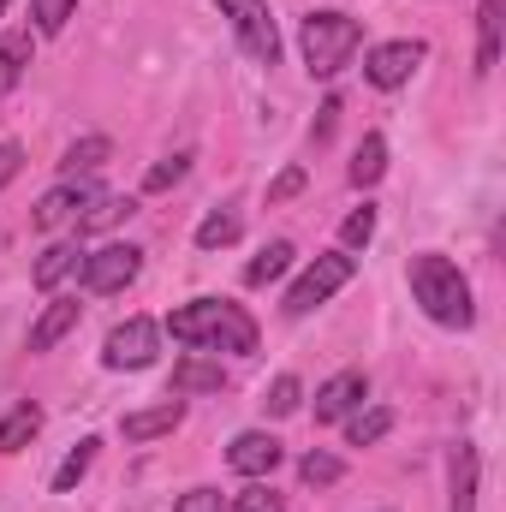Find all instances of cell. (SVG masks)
<instances>
[{"instance_id":"6da1fadb","label":"cell","mask_w":506,"mask_h":512,"mask_svg":"<svg viewBox=\"0 0 506 512\" xmlns=\"http://www.w3.org/2000/svg\"><path fill=\"white\" fill-rule=\"evenodd\" d=\"M167 334L197 352H239V358L256 352V322L227 298H191L185 310L167 316Z\"/></svg>"},{"instance_id":"7a4b0ae2","label":"cell","mask_w":506,"mask_h":512,"mask_svg":"<svg viewBox=\"0 0 506 512\" xmlns=\"http://www.w3.org/2000/svg\"><path fill=\"white\" fill-rule=\"evenodd\" d=\"M411 298L423 304V316L435 328H471L477 304H471V280L459 274V262H447L441 251L411 256Z\"/></svg>"},{"instance_id":"3957f363","label":"cell","mask_w":506,"mask_h":512,"mask_svg":"<svg viewBox=\"0 0 506 512\" xmlns=\"http://www.w3.org/2000/svg\"><path fill=\"white\" fill-rule=\"evenodd\" d=\"M298 48H304L310 78H334V72H346L352 54L364 48V24L346 18V12H310L304 30H298Z\"/></svg>"},{"instance_id":"277c9868","label":"cell","mask_w":506,"mask_h":512,"mask_svg":"<svg viewBox=\"0 0 506 512\" xmlns=\"http://www.w3.org/2000/svg\"><path fill=\"white\" fill-rule=\"evenodd\" d=\"M352 274H358V256H346V251L316 256V262H310V268H304V274L292 280V292H286V304H280V310H286V316L298 322V316L322 310V304H328V298H334V292H340V286L352 280Z\"/></svg>"},{"instance_id":"5b68a950","label":"cell","mask_w":506,"mask_h":512,"mask_svg":"<svg viewBox=\"0 0 506 512\" xmlns=\"http://www.w3.org/2000/svg\"><path fill=\"white\" fill-rule=\"evenodd\" d=\"M209 6L233 24L239 48L251 54L256 66H280V24H274L268 0H209Z\"/></svg>"},{"instance_id":"8992f818","label":"cell","mask_w":506,"mask_h":512,"mask_svg":"<svg viewBox=\"0 0 506 512\" xmlns=\"http://www.w3.org/2000/svg\"><path fill=\"white\" fill-rule=\"evenodd\" d=\"M155 346H161V328L149 316H126L108 340H102V364L108 370H149L155 364Z\"/></svg>"},{"instance_id":"52a82bcc","label":"cell","mask_w":506,"mask_h":512,"mask_svg":"<svg viewBox=\"0 0 506 512\" xmlns=\"http://www.w3.org/2000/svg\"><path fill=\"white\" fill-rule=\"evenodd\" d=\"M143 274V251L137 245H102V251L84 256V292H96V298H108V292H126L131 280Z\"/></svg>"},{"instance_id":"ba28073f","label":"cell","mask_w":506,"mask_h":512,"mask_svg":"<svg viewBox=\"0 0 506 512\" xmlns=\"http://www.w3.org/2000/svg\"><path fill=\"white\" fill-rule=\"evenodd\" d=\"M423 42L417 36H399V42H376L370 54H364V78L376 84V90H399V84H411V72L423 66Z\"/></svg>"},{"instance_id":"9c48e42d","label":"cell","mask_w":506,"mask_h":512,"mask_svg":"<svg viewBox=\"0 0 506 512\" xmlns=\"http://www.w3.org/2000/svg\"><path fill=\"white\" fill-rule=\"evenodd\" d=\"M364 399H370V376L364 370H340V376H328V382L316 387V423H340Z\"/></svg>"},{"instance_id":"30bf717a","label":"cell","mask_w":506,"mask_h":512,"mask_svg":"<svg viewBox=\"0 0 506 512\" xmlns=\"http://www.w3.org/2000/svg\"><path fill=\"white\" fill-rule=\"evenodd\" d=\"M227 465L239 471V477H268L274 465H280V441L268 435V429H245V435H233V447H227Z\"/></svg>"},{"instance_id":"8fae6325","label":"cell","mask_w":506,"mask_h":512,"mask_svg":"<svg viewBox=\"0 0 506 512\" xmlns=\"http://www.w3.org/2000/svg\"><path fill=\"white\" fill-rule=\"evenodd\" d=\"M179 423H185V405H179V399H161V405H149V411H131V417H120V435H126L131 447H143V441L173 435Z\"/></svg>"},{"instance_id":"7c38bea8","label":"cell","mask_w":506,"mask_h":512,"mask_svg":"<svg viewBox=\"0 0 506 512\" xmlns=\"http://www.w3.org/2000/svg\"><path fill=\"white\" fill-rule=\"evenodd\" d=\"M90 197H96V191H90L84 179H60V185L36 203V227H42V233H54V227H66V221H78V209H84Z\"/></svg>"},{"instance_id":"4fadbf2b","label":"cell","mask_w":506,"mask_h":512,"mask_svg":"<svg viewBox=\"0 0 506 512\" xmlns=\"http://www.w3.org/2000/svg\"><path fill=\"white\" fill-rule=\"evenodd\" d=\"M78 316H84V304H78V298H54V304L30 322V352H54V346L78 328Z\"/></svg>"},{"instance_id":"5bb4252c","label":"cell","mask_w":506,"mask_h":512,"mask_svg":"<svg viewBox=\"0 0 506 512\" xmlns=\"http://www.w3.org/2000/svg\"><path fill=\"white\" fill-rule=\"evenodd\" d=\"M84 245L78 239H66V245H48V251L36 256V268H30V280H36V292H54L60 280H72V274H84Z\"/></svg>"},{"instance_id":"9a60e30c","label":"cell","mask_w":506,"mask_h":512,"mask_svg":"<svg viewBox=\"0 0 506 512\" xmlns=\"http://www.w3.org/2000/svg\"><path fill=\"white\" fill-rule=\"evenodd\" d=\"M30 54H36L30 30H6V36H0V96H12V90L24 84V72H30Z\"/></svg>"},{"instance_id":"2e32d148","label":"cell","mask_w":506,"mask_h":512,"mask_svg":"<svg viewBox=\"0 0 506 512\" xmlns=\"http://www.w3.org/2000/svg\"><path fill=\"white\" fill-rule=\"evenodd\" d=\"M477 471H483L477 447L459 441V447H453V507L447 512H477Z\"/></svg>"},{"instance_id":"e0dca14e","label":"cell","mask_w":506,"mask_h":512,"mask_svg":"<svg viewBox=\"0 0 506 512\" xmlns=\"http://www.w3.org/2000/svg\"><path fill=\"white\" fill-rule=\"evenodd\" d=\"M227 387V370L215 358H179L173 364V393H221Z\"/></svg>"},{"instance_id":"ac0fdd59","label":"cell","mask_w":506,"mask_h":512,"mask_svg":"<svg viewBox=\"0 0 506 512\" xmlns=\"http://www.w3.org/2000/svg\"><path fill=\"white\" fill-rule=\"evenodd\" d=\"M108 161H114V143H108V137H78V143L60 155V173H66V179H90V173L108 167Z\"/></svg>"},{"instance_id":"d6986e66","label":"cell","mask_w":506,"mask_h":512,"mask_svg":"<svg viewBox=\"0 0 506 512\" xmlns=\"http://www.w3.org/2000/svg\"><path fill=\"white\" fill-rule=\"evenodd\" d=\"M495 60H501V6L483 0L477 6V78H489Z\"/></svg>"},{"instance_id":"ffe728a7","label":"cell","mask_w":506,"mask_h":512,"mask_svg":"<svg viewBox=\"0 0 506 512\" xmlns=\"http://www.w3.org/2000/svg\"><path fill=\"white\" fill-rule=\"evenodd\" d=\"M36 429H42V411H36L30 399H18V405L0 417V453H18V447H30V441H36Z\"/></svg>"},{"instance_id":"44dd1931","label":"cell","mask_w":506,"mask_h":512,"mask_svg":"<svg viewBox=\"0 0 506 512\" xmlns=\"http://www.w3.org/2000/svg\"><path fill=\"white\" fill-rule=\"evenodd\" d=\"M137 215V203L131 197H90L84 203V215H78V233H108V227H120Z\"/></svg>"},{"instance_id":"7402d4cb","label":"cell","mask_w":506,"mask_h":512,"mask_svg":"<svg viewBox=\"0 0 506 512\" xmlns=\"http://www.w3.org/2000/svg\"><path fill=\"white\" fill-rule=\"evenodd\" d=\"M340 423H346V441H352V447H376L381 435L393 429V411H387V405H370V411L358 405V411H346Z\"/></svg>"},{"instance_id":"603a6c76","label":"cell","mask_w":506,"mask_h":512,"mask_svg":"<svg viewBox=\"0 0 506 512\" xmlns=\"http://www.w3.org/2000/svg\"><path fill=\"white\" fill-rule=\"evenodd\" d=\"M381 173H387V137H381V131H364V143H358V155H352V185L370 191Z\"/></svg>"},{"instance_id":"cb8c5ba5","label":"cell","mask_w":506,"mask_h":512,"mask_svg":"<svg viewBox=\"0 0 506 512\" xmlns=\"http://www.w3.org/2000/svg\"><path fill=\"white\" fill-rule=\"evenodd\" d=\"M96 447H102V441H96V435H84V441H78V447L60 459V471H54V495H72V489L90 477V465H96Z\"/></svg>"},{"instance_id":"d4e9b609","label":"cell","mask_w":506,"mask_h":512,"mask_svg":"<svg viewBox=\"0 0 506 512\" xmlns=\"http://www.w3.org/2000/svg\"><path fill=\"white\" fill-rule=\"evenodd\" d=\"M292 245L286 239H274V245H262V251L251 256V268H245V286H268V280H280L286 268H292Z\"/></svg>"},{"instance_id":"484cf974","label":"cell","mask_w":506,"mask_h":512,"mask_svg":"<svg viewBox=\"0 0 506 512\" xmlns=\"http://www.w3.org/2000/svg\"><path fill=\"white\" fill-rule=\"evenodd\" d=\"M227 245H239V209H215V215H203V227H197V251H227Z\"/></svg>"},{"instance_id":"4316f807","label":"cell","mask_w":506,"mask_h":512,"mask_svg":"<svg viewBox=\"0 0 506 512\" xmlns=\"http://www.w3.org/2000/svg\"><path fill=\"white\" fill-rule=\"evenodd\" d=\"M298 477H304L310 489H334V483L346 477V465H340L334 453H322V447H316V453H304V459H298Z\"/></svg>"},{"instance_id":"83f0119b","label":"cell","mask_w":506,"mask_h":512,"mask_svg":"<svg viewBox=\"0 0 506 512\" xmlns=\"http://www.w3.org/2000/svg\"><path fill=\"white\" fill-rule=\"evenodd\" d=\"M298 405H304V382H298V376H274L268 399H262V411H268V417H292Z\"/></svg>"},{"instance_id":"f1b7e54d","label":"cell","mask_w":506,"mask_h":512,"mask_svg":"<svg viewBox=\"0 0 506 512\" xmlns=\"http://www.w3.org/2000/svg\"><path fill=\"white\" fill-rule=\"evenodd\" d=\"M185 173H191V155L179 149V155H167V161H155V167L143 173V191H173Z\"/></svg>"},{"instance_id":"f546056e","label":"cell","mask_w":506,"mask_h":512,"mask_svg":"<svg viewBox=\"0 0 506 512\" xmlns=\"http://www.w3.org/2000/svg\"><path fill=\"white\" fill-rule=\"evenodd\" d=\"M72 12H78V0H36V6H30V18H36V30H42V36H60Z\"/></svg>"},{"instance_id":"4dcf8cb0","label":"cell","mask_w":506,"mask_h":512,"mask_svg":"<svg viewBox=\"0 0 506 512\" xmlns=\"http://www.w3.org/2000/svg\"><path fill=\"white\" fill-rule=\"evenodd\" d=\"M340 239H346L352 251H358V245H370V239H376V209H370V203H364V209H352V215H346V227H340Z\"/></svg>"},{"instance_id":"1f68e13d","label":"cell","mask_w":506,"mask_h":512,"mask_svg":"<svg viewBox=\"0 0 506 512\" xmlns=\"http://www.w3.org/2000/svg\"><path fill=\"white\" fill-rule=\"evenodd\" d=\"M233 512H286V501H280V495H274V489H268V483L256 477L251 489H245V495L233 501Z\"/></svg>"},{"instance_id":"d6a6232c","label":"cell","mask_w":506,"mask_h":512,"mask_svg":"<svg viewBox=\"0 0 506 512\" xmlns=\"http://www.w3.org/2000/svg\"><path fill=\"white\" fill-rule=\"evenodd\" d=\"M173 512H227V501H221V489H185Z\"/></svg>"},{"instance_id":"836d02e7","label":"cell","mask_w":506,"mask_h":512,"mask_svg":"<svg viewBox=\"0 0 506 512\" xmlns=\"http://www.w3.org/2000/svg\"><path fill=\"white\" fill-rule=\"evenodd\" d=\"M304 191V167H286L274 185H268V203H286V197H298Z\"/></svg>"},{"instance_id":"e575fe53","label":"cell","mask_w":506,"mask_h":512,"mask_svg":"<svg viewBox=\"0 0 506 512\" xmlns=\"http://www.w3.org/2000/svg\"><path fill=\"white\" fill-rule=\"evenodd\" d=\"M18 167H24V149H18V143H0V191L18 179Z\"/></svg>"},{"instance_id":"d590c367","label":"cell","mask_w":506,"mask_h":512,"mask_svg":"<svg viewBox=\"0 0 506 512\" xmlns=\"http://www.w3.org/2000/svg\"><path fill=\"white\" fill-rule=\"evenodd\" d=\"M0 12H6V0H0Z\"/></svg>"}]
</instances>
